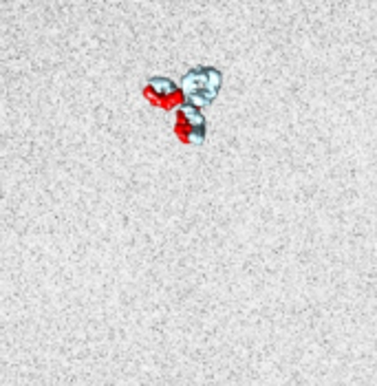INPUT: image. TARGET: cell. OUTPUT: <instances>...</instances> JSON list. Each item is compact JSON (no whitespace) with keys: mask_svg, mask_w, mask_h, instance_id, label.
Returning a JSON list of instances; mask_svg holds the SVG:
<instances>
[{"mask_svg":"<svg viewBox=\"0 0 377 386\" xmlns=\"http://www.w3.org/2000/svg\"><path fill=\"white\" fill-rule=\"evenodd\" d=\"M174 133L183 144H203L205 139V117L192 104H181L176 110Z\"/></svg>","mask_w":377,"mask_h":386,"instance_id":"2","label":"cell"},{"mask_svg":"<svg viewBox=\"0 0 377 386\" xmlns=\"http://www.w3.org/2000/svg\"><path fill=\"white\" fill-rule=\"evenodd\" d=\"M143 97L154 106L174 108L183 104L185 93H183V88H176V84L170 82L168 77H152L148 79L146 88H143Z\"/></svg>","mask_w":377,"mask_h":386,"instance_id":"3","label":"cell"},{"mask_svg":"<svg viewBox=\"0 0 377 386\" xmlns=\"http://www.w3.org/2000/svg\"><path fill=\"white\" fill-rule=\"evenodd\" d=\"M223 75L214 66H196L181 79V88L185 93V102L192 106H207L216 99Z\"/></svg>","mask_w":377,"mask_h":386,"instance_id":"1","label":"cell"}]
</instances>
